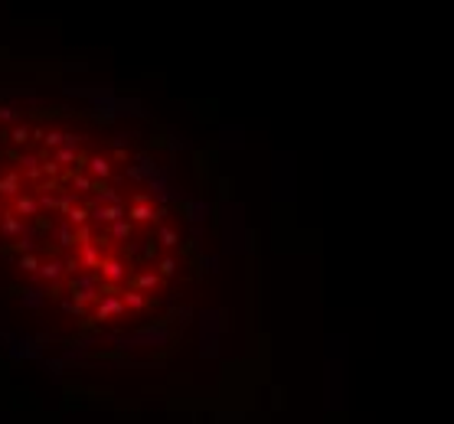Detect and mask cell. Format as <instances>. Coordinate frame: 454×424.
<instances>
[{"mask_svg": "<svg viewBox=\"0 0 454 424\" xmlns=\"http://www.w3.org/2000/svg\"><path fill=\"white\" fill-rule=\"evenodd\" d=\"M200 261L176 150L137 114L0 92V294L95 330L180 304Z\"/></svg>", "mask_w": 454, "mask_h": 424, "instance_id": "6da1fadb", "label": "cell"}]
</instances>
